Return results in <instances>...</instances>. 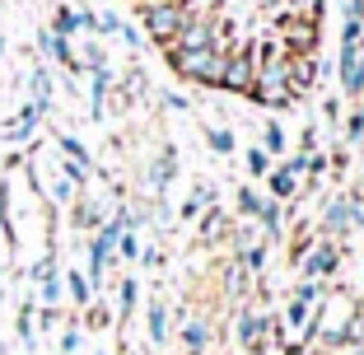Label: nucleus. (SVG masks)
Masks as SVG:
<instances>
[{
    "label": "nucleus",
    "mask_w": 364,
    "mask_h": 355,
    "mask_svg": "<svg viewBox=\"0 0 364 355\" xmlns=\"http://www.w3.org/2000/svg\"><path fill=\"white\" fill-rule=\"evenodd\" d=\"M201 0H150V5H140V33L150 38V43L168 47V38L182 28V19L196 10Z\"/></svg>",
    "instance_id": "nucleus-1"
},
{
    "label": "nucleus",
    "mask_w": 364,
    "mask_h": 355,
    "mask_svg": "<svg viewBox=\"0 0 364 355\" xmlns=\"http://www.w3.org/2000/svg\"><path fill=\"white\" fill-rule=\"evenodd\" d=\"M173 75L187 80V85H205L220 89V70H225V52L220 47H196V52H173L168 56Z\"/></svg>",
    "instance_id": "nucleus-2"
},
{
    "label": "nucleus",
    "mask_w": 364,
    "mask_h": 355,
    "mask_svg": "<svg viewBox=\"0 0 364 355\" xmlns=\"http://www.w3.org/2000/svg\"><path fill=\"white\" fill-rule=\"evenodd\" d=\"M122 225H127V220H122V211L112 220H103V225L94 229V238H89V285H107V267H112V258H117V234H122Z\"/></svg>",
    "instance_id": "nucleus-3"
},
{
    "label": "nucleus",
    "mask_w": 364,
    "mask_h": 355,
    "mask_svg": "<svg viewBox=\"0 0 364 355\" xmlns=\"http://www.w3.org/2000/svg\"><path fill=\"white\" fill-rule=\"evenodd\" d=\"M252 80H257V61H252V38H243V43H234V47L225 52L220 89H225V94H238V98H247Z\"/></svg>",
    "instance_id": "nucleus-4"
},
{
    "label": "nucleus",
    "mask_w": 364,
    "mask_h": 355,
    "mask_svg": "<svg viewBox=\"0 0 364 355\" xmlns=\"http://www.w3.org/2000/svg\"><path fill=\"white\" fill-rule=\"evenodd\" d=\"M196 47H215V14L201 10V5H196V10L182 19V28L168 38L164 56H173V52H196Z\"/></svg>",
    "instance_id": "nucleus-5"
},
{
    "label": "nucleus",
    "mask_w": 364,
    "mask_h": 355,
    "mask_svg": "<svg viewBox=\"0 0 364 355\" xmlns=\"http://www.w3.org/2000/svg\"><path fill=\"white\" fill-rule=\"evenodd\" d=\"M299 271L309 280H332L336 271H341V243H336V238H313V248L304 253Z\"/></svg>",
    "instance_id": "nucleus-6"
},
{
    "label": "nucleus",
    "mask_w": 364,
    "mask_h": 355,
    "mask_svg": "<svg viewBox=\"0 0 364 355\" xmlns=\"http://www.w3.org/2000/svg\"><path fill=\"white\" fill-rule=\"evenodd\" d=\"M336 80H341V94L350 98H364V43L360 47H341L336 56Z\"/></svg>",
    "instance_id": "nucleus-7"
},
{
    "label": "nucleus",
    "mask_w": 364,
    "mask_h": 355,
    "mask_svg": "<svg viewBox=\"0 0 364 355\" xmlns=\"http://www.w3.org/2000/svg\"><path fill=\"white\" fill-rule=\"evenodd\" d=\"M350 206H346V196H332V201L322 206V220H318V238H341L350 234Z\"/></svg>",
    "instance_id": "nucleus-8"
},
{
    "label": "nucleus",
    "mask_w": 364,
    "mask_h": 355,
    "mask_svg": "<svg viewBox=\"0 0 364 355\" xmlns=\"http://www.w3.org/2000/svg\"><path fill=\"white\" fill-rule=\"evenodd\" d=\"M33 280H38V295H43V304H61V295H65V285H61V267H56V258L47 253L38 267H33Z\"/></svg>",
    "instance_id": "nucleus-9"
},
{
    "label": "nucleus",
    "mask_w": 364,
    "mask_h": 355,
    "mask_svg": "<svg viewBox=\"0 0 364 355\" xmlns=\"http://www.w3.org/2000/svg\"><path fill=\"white\" fill-rule=\"evenodd\" d=\"M234 332H238V341H243L247 351H262V337L271 332V318H262L257 309H243V313H238V327H234Z\"/></svg>",
    "instance_id": "nucleus-10"
},
{
    "label": "nucleus",
    "mask_w": 364,
    "mask_h": 355,
    "mask_svg": "<svg viewBox=\"0 0 364 355\" xmlns=\"http://www.w3.org/2000/svg\"><path fill=\"white\" fill-rule=\"evenodd\" d=\"M107 94H112V65H98V70H89V112L94 117L107 112Z\"/></svg>",
    "instance_id": "nucleus-11"
},
{
    "label": "nucleus",
    "mask_w": 364,
    "mask_h": 355,
    "mask_svg": "<svg viewBox=\"0 0 364 355\" xmlns=\"http://www.w3.org/2000/svg\"><path fill=\"white\" fill-rule=\"evenodd\" d=\"M173 178H178V150L168 145V150H159V159L150 164V187H154V192H164Z\"/></svg>",
    "instance_id": "nucleus-12"
},
{
    "label": "nucleus",
    "mask_w": 364,
    "mask_h": 355,
    "mask_svg": "<svg viewBox=\"0 0 364 355\" xmlns=\"http://www.w3.org/2000/svg\"><path fill=\"white\" fill-rule=\"evenodd\" d=\"M262 150H267L271 159H280V154L289 150V131L280 127V117H271L267 127H262Z\"/></svg>",
    "instance_id": "nucleus-13"
},
{
    "label": "nucleus",
    "mask_w": 364,
    "mask_h": 355,
    "mask_svg": "<svg viewBox=\"0 0 364 355\" xmlns=\"http://www.w3.org/2000/svg\"><path fill=\"white\" fill-rule=\"evenodd\" d=\"M205 341H210V323H201V318H187V323H182V346H187V355H201Z\"/></svg>",
    "instance_id": "nucleus-14"
},
{
    "label": "nucleus",
    "mask_w": 364,
    "mask_h": 355,
    "mask_svg": "<svg viewBox=\"0 0 364 355\" xmlns=\"http://www.w3.org/2000/svg\"><path fill=\"white\" fill-rule=\"evenodd\" d=\"M145 327H150V341H154V346H164V341H168V309H164V300H150Z\"/></svg>",
    "instance_id": "nucleus-15"
},
{
    "label": "nucleus",
    "mask_w": 364,
    "mask_h": 355,
    "mask_svg": "<svg viewBox=\"0 0 364 355\" xmlns=\"http://www.w3.org/2000/svg\"><path fill=\"white\" fill-rule=\"evenodd\" d=\"M257 220H262V229H267V238H280V234H285V206H280V201H262Z\"/></svg>",
    "instance_id": "nucleus-16"
},
{
    "label": "nucleus",
    "mask_w": 364,
    "mask_h": 355,
    "mask_svg": "<svg viewBox=\"0 0 364 355\" xmlns=\"http://www.w3.org/2000/svg\"><path fill=\"white\" fill-rule=\"evenodd\" d=\"M38 122H43V108H33V103H28V108H23L19 117L10 122V131H5V140H28V136H33V127H38Z\"/></svg>",
    "instance_id": "nucleus-17"
},
{
    "label": "nucleus",
    "mask_w": 364,
    "mask_h": 355,
    "mask_svg": "<svg viewBox=\"0 0 364 355\" xmlns=\"http://www.w3.org/2000/svg\"><path fill=\"white\" fill-rule=\"evenodd\" d=\"M61 285H65V295H70V300H75L80 309H85V304L94 300V285H89V276H85V271H65V276H61Z\"/></svg>",
    "instance_id": "nucleus-18"
},
{
    "label": "nucleus",
    "mask_w": 364,
    "mask_h": 355,
    "mask_svg": "<svg viewBox=\"0 0 364 355\" xmlns=\"http://www.w3.org/2000/svg\"><path fill=\"white\" fill-rule=\"evenodd\" d=\"M229 234V216L220 211V206H205V216H201V238L210 243V238H225Z\"/></svg>",
    "instance_id": "nucleus-19"
},
{
    "label": "nucleus",
    "mask_w": 364,
    "mask_h": 355,
    "mask_svg": "<svg viewBox=\"0 0 364 355\" xmlns=\"http://www.w3.org/2000/svg\"><path fill=\"white\" fill-rule=\"evenodd\" d=\"M56 145H61V154H65V164H75V169H94V159H89V150H85V145H80V140L75 136H65V131H61V136H56Z\"/></svg>",
    "instance_id": "nucleus-20"
},
{
    "label": "nucleus",
    "mask_w": 364,
    "mask_h": 355,
    "mask_svg": "<svg viewBox=\"0 0 364 355\" xmlns=\"http://www.w3.org/2000/svg\"><path fill=\"white\" fill-rule=\"evenodd\" d=\"M341 136H346V145H364V98L350 103V117H346Z\"/></svg>",
    "instance_id": "nucleus-21"
},
{
    "label": "nucleus",
    "mask_w": 364,
    "mask_h": 355,
    "mask_svg": "<svg viewBox=\"0 0 364 355\" xmlns=\"http://www.w3.org/2000/svg\"><path fill=\"white\" fill-rule=\"evenodd\" d=\"M117 304H122V318H131V313H136V304H140V280H136V276H122Z\"/></svg>",
    "instance_id": "nucleus-22"
},
{
    "label": "nucleus",
    "mask_w": 364,
    "mask_h": 355,
    "mask_svg": "<svg viewBox=\"0 0 364 355\" xmlns=\"http://www.w3.org/2000/svg\"><path fill=\"white\" fill-rule=\"evenodd\" d=\"M243 164H247V178H267V173L276 169V159H271V154L262 150V145H252V150L243 154Z\"/></svg>",
    "instance_id": "nucleus-23"
},
{
    "label": "nucleus",
    "mask_w": 364,
    "mask_h": 355,
    "mask_svg": "<svg viewBox=\"0 0 364 355\" xmlns=\"http://www.w3.org/2000/svg\"><path fill=\"white\" fill-rule=\"evenodd\" d=\"M70 220H75V229H85V234H89V229H98V225H103V216H98V206H94V201H75Z\"/></svg>",
    "instance_id": "nucleus-24"
},
{
    "label": "nucleus",
    "mask_w": 364,
    "mask_h": 355,
    "mask_svg": "<svg viewBox=\"0 0 364 355\" xmlns=\"http://www.w3.org/2000/svg\"><path fill=\"white\" fill-rule=\"evenodd\" d=\"M205 145H210L215 154H234L238 150V140H234V131H229V127H210V131H205Z\"/></svg>",
    "instance_id": "nucleus-25"
},
{
    "label": "nucleus",
    "mask_w": 364,
    "mask_h": 355,
    "mask_svg": "<svg viewBox=\"0 0 364 355\" xmlns=\"http://www.w3.org/2000/svg\"><path fill=\"white\" fill-rule=\"evenodd\" d=\"M117 258L122 262H140V234L131 225H122V234H117Z\"/></svg>",
    "instance_id": "nucleus-26"
},
{
    "label": "nucleus",
    "mask_w": 364,
    "mask_h": 355,
    "mask_svg": "<svg viewBox=\"0 0 364 355\" xmlns=\"http://www.w3.org/2000/svg\"><path fill=\"white\" fill-rule=\"evenodd\" d=\"M234 211H238L243 220H257V211H262V196L252 192V187H238V192H234Z\"/></svg>",
    "instance_id": "nucleus-27"
},
{
    "label": "nucleus",
    "mask_w": 364,
    "mask_h": 355,
    "mask_svg": "<svg viewBox=\"0 0 364 355\" xmlns=\"http://www.w3.org/2000/svg\"><path fill=\"white\" fill-rule=\"evenodd\" d=\"M47 103H52V75L47 70H33V108L47 112Z\"/></svg>",
    "instance_id": "nucleus-28"
},
{
    "label": "nucleus",
    "mask_w": 364,
    "mask_h": 355,
    "mask_svg": "<svg viewBox=\"0 0 364 355\" xmlns=\"http://www.w3.org/2000/svg\"><path fill=\"white\" fill-rule=\"evenodd\" d=\"M98 65H107V52L98 43H85V52H80V70H98Z\"/></svg>",
    "instance_id": "nucleus-29"
},
{
    "label": "nucleus",
    "mask_w": 364,
    "mask_h": 355,
    "mask_svg": "<svg viewBox=\"0 0 364 355\" xmlns=\"http://www.w3.org/2000/svg\"><path fill=\"white\" fill-rule=\"evenodd\" d=\"M0 229H5V238L14 243V220H10V187L0 183Z\"/></svg>",
    "instance_id": "nucleus-30"
},
{
    "label": "nucleus",
    "mask_w": 364,
    "mask_h": 355,
    "mask_svg": "<svg viewBox=\"0 0 364 355\" xmlns=\"http://www.w3.org/2000/svg\"><path fill=\"white\" fill-rule=\"evenodd\" d=\"M107 323H112V318H107V309L98 300H89L85 304V327H107Z\"/></svg>",
    "instance_id": "nucleus-31"
},
{
    "label": "nucleus",
    "mask_w": 364,
    "mask_h": 355,
    "mask_svg": "<svg viewBox=\"0 0 364 355\" xmlns=\"http://www.w3.org/2000/svg\"><path fill=\"white\" fill-rule=\"evenodd\" d=\"M75 351H80V323H70L61 332V355H75Z\"/></svg>",
    "instance_id": "nucleus-32"
},
{
    "label": "nucleus",
    "mask_w": 364,
    "mask_h": 355,
    "mask_svg": "<svg viewBox=\"0 0 364 355\" xmlns=\"http://www.w3.org/2000/svg\"><path fill=\"white\" fill-rule=\"evenodd\" d=\"M19 337L33 346V304H23V309H19Z\"/></svg>",
    "instance_id": "nucleus-33"
},
{
    "label": "nucleus",
    "mask_w": 364,
    "mask_h": 355,
    "mask_svg": "<svg viewBox=\"0 0 364 355\" xmlns=\"http://www.w3.org/2000/svg\"><path fill=\"white\" fill-rule=\"evenodd\" d=\"M309 150H318V127H304L299 131V154H309Z\"/></svg>",
    "instance_id": "nucleus-34"
},
{
    "label": "nucleus",
    "mask_w": 364,
    "mask_h": 355,
    "mask_svg": "<svg viewBox=\"0 0 364 355\" xmlns=\"http://www.w3.org/2000/svg\"><path fill=\"white\" fill-rule=\"evenodd\" d=\"M117 38H122V43L131 47V52H136V47H140V28H131V23H122V33H117Z\"/></svg>",
    "instance_id": "nucleus-35"
},
{
    "label": "nucleus",
    "mask_w": 364,
    "mask_h": 355,
    "mask_svg": "<svg viewBox=\"0 0 364 355\" xmlns=\"http://www.w3.org/2000/svg\"><path fill=\"white\" fill-rule=\"evenodd\" d=\"M164 108H173V112H187V108H192V103H187V98H182V94H164Z\"/></svg>",
    "instance_id": "nucleus-36"
},
{
    "label": "nucleus",
    "mask_w": 364,
    "mask_h": 355,
    "mask_svg": "<svg viewBox=\"0 0 364 355\" xmlns=\"http://www.w3.org/2000/svg\"><path fill=\"white\" fill-rule=\"evenodd\" d=\"M322 117L336 122V117H341V103H336V98H327V103H322Z\"/></svg>",
    "instance_id": "nucleus-37"
},
{
    "label": "nucleus",
    "mask_w": 364,
    "mask_h": 355,
    "mask_svg": "<svg viewBox=\"0 0 364 355\" xmlns=\"http://www.w3.org/2000/svg\"><path fill=\"white\" fill-rule=\"evenodd\" d=\"M346 19H364V0H346Z\"/></svg>",
    "instance_id": "nucleus-38"
},
{
    "label": "nucleus",
    "mask_w": 364,
    "mask_h": 355,
    "mask_svg": "<svg viewBox=\"0 0 364 355\" xmlns=\"http://www.w3.org/2000/svg\"><path fill=\"white\" fill-rule=\"evenodd\" d=\"M0 61H5V43H0Z\"/></svg>",
    "instance_id": "nucleus-39"
}]
</instances>
